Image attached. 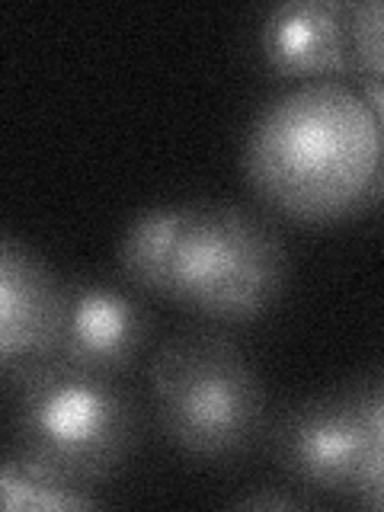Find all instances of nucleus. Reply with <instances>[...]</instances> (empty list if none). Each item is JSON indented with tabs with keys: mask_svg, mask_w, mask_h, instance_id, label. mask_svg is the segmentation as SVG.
Listing matches in <instances>:
<instances>
[{
	"mask_svg": "<svg viewBox=\"0 0 384 512\" xmlns=\"http://www.w3.org/2000/svg\"><path fill=\"white\" fill-rule=\"evenodd\" d=\"M288 253L263 218L231 202H186L173 237L170 298L218 320L263 317L285 292Z\"/></svg>",
	"mask_w": 384,
	"mask_h": 512,
	"instance_id": "obj_4",
	"label": "nucleus"
},
{
	"mask_svg": "<svg viewBox=\"0 0 384 512\" xmlns=\"http://www.w3.org/2000/svg\"><path fill=\"white\" fill-rule=\"evenodd\" d=\"M359 90L368 103H372L375 109V116H378V125H381V138H384V77H359ZM384 199V151H381V170L375 176V183L372 189H368V196H365V205H375ZM362 205V208H365Z\"/></svg>",
	"mask_w": 384,
	"mask_h": 512,
	"instance_id": "obj_13",
	"label": "nucleus"
},
{
	"mask_svg": "<svg viewBox=\"0 0 384 512\" xmlns=\"http://www.w3.org/2000/svg\"><path fill=\"white\" fill-rule=\"evenodd\" d=\"M180 224V205H157L135 215L119 237L116 260L122 276L144 292L170 298L173 237Z\"/></svg>",
	"mask_w": 384,
	"mask_h": 512,
	"instance_id": "obj_9",
	"label": "nucleus"
},
{
	"mask_svg": "<svg viewBox=\"0 0 384 512\" xmlns=\"http://www.w3.org/2000/svg\"><path fill=\"white\" fill-rule=\"evenodd\" d=\"M68 282L55 276L42 256L4 237L0 244V368L4 378L52 359L64 324Z\"/></svg>",
	"mask_w": 384,
	"mask_h": 512,
	"instance_id": "obj_6",
	"label": "nucleus"
},
{
	"mask_svg": "<svg viewBox=\"0 0 384 512\" xmlns=\"http://www.w3.org/2000/svg\"><path fill=\"white\" fill-rule=\"evenodd\" d=\"M346 394H349L352 407H356L359 420H362V426L368 432L372 452L375 455H384V378L356 381V384H349Z\"/></svg>",
	"mask_w": 384,
	"mask_h": 512,
	"instance_id": "obj_12",
	"label": "nucleus"
},
{
	"mask_svg": "<svg viewBox=\"0 0 384 512\" xmlns=\"http://www.w3.org/2000/svg\"><path fill=\"white\" fill-rule=\"evenodd\" d=\"M381 151V125L362 90L311 80L256 116L244 144V173L285 215L340 218L365 205Z\"/></svg>",
	"mask_w": 384,
	"mask_h": 512,
	"instance_id": "obj_1",
	"label": "nucleus"
},
{
	"mask_svg": "<svg viewBox=\"0 0 384 512\" xmlns=\"http://www.w3.org/2000/svg\"><path fill=\"white\" fill-rule=\"evenodd\" d=\"M151 400L160 432L196 461H234L266 426V388L231 336L205 327L173 333L157 346Z\"/></svg>",
	"mask_w": 384,
	"mask_h": 512,
	"instance_id": "obj_3",
	"label": "nucleus"
},
{
	"mask_svg": "<svg viewBox=\"0 0 384 512\" xmlns=\"http://www.w3.org/2000/svg\"><path fill=\"white\" fill-rule=\"evenodd\" d=\"M0 496H4L7 512H23V509H93L96 496L93 490H77L64 487L55 480H45L23 468L10 452L0 468Z\"/></svg>",
	"mask_w": 384,
	"mask_h": 512,
	"instance_id": "obj_10",
	"label": "nucleus"
},
{
	"mask_svg": "<svg viewBox=\"0 0 384 512\" xmlns=\"http://www.w3.org/2000/svg\"><path fill=\"white\" fill-rule=\"evenodd\" d=\"M352 74L384 77V0H349Z\"/></svg>",
	"mask_w": 384,
	"mask_h": 512,
	"instance_id": "obj_11",
	"label": "nucleus"
},
{
	"mask_svg": "<svg viewBox=\"0 0 384 512\" xmlns=\"http://www.w3.org/2000/svg\"><path fill=\"white\" fill-rule=\"evenodd\" d=\"M352 500H359L368 509H384V455H375L368 461L365 477Z\"/></svg>",
	"mask_w": 384,
	"mask_h": 512,
	"instance_id": "obj_14",
	"label": "nucleus"
},
{
	"mask_svg": "<svg viewBox=\"0 0 384 512\" xmlns=\"http://www.w3.org/2000/svg\"><path fill=\"white\" fill-rule=\"evenodd\" d=\"M7 381L13 391L10 455L32 474L93 490L132 455L138 410L112 375L52 356Z\"/></svg>",
	"mask_w": 384,
	"mask_h": 512,
	"instance_id": "obj_2",
	"label": "nucleus"
},
{
	"mask_svg": "<svg viewBox=\"0 0 384 512\" xmlns=\"http://www.w3.org/2000/svg\"><path fill=\"white\" fill-rule=\"evenodd\" d=\"M269 452L298 484L340 496H356L375 455L346 388L288 407L269 429Z\"/></svg>",
	"mask_w": 384,
	"mask_h": 512,
	"instance_id": "obj_5",
	"label": "nucleus"
},
{
	"mask_svg": "<svg viewBox=\"0 0 384 512\" xmlns=\"http://www.w3.org/2000/svg\"><path fill=\"white\" fill-rule=\"evenodd\" d=\"M260 52L279 77L349 74V0H282L269 7L260 23Z\"/></svg>",
	"mask_w": 384,
	"mask_h": 512,
	"instance_id": "obj_8",
	"label": "nucleus"
},
{
	"mask_svg": "<svg viewBox=\"0 0 384 512\" xmlns=\"http://www.w3.org/2000/svg\"><path fill=\"white\" fill-rule=\"evenodd\" d=\"M151 333L148 308L119 285L68 282L55 356L77 368L116 375L135 362Z\"/></svg>",
	"mask_w": 384,
	"mask_h": 512,
	"instance_id": "obj_7",
	"label": "nucleus"
},
{
	"mask_svg": "<svg viewBox=\"0 0 384 512\" xmlns=\"http://www.w3.org/2000/svg\"><path fill=\"white\" fill-rule=\"evenodd\" d=\"M234 506H244V509H301L304 500H295V496H288V493H253V496H244V500H237Z\"/></svg>",
	"mask_w": 384,
	"mask_h": 512,
	"instance_id": "obj_15",
	"label": "nucleus"
}]
</instances>
